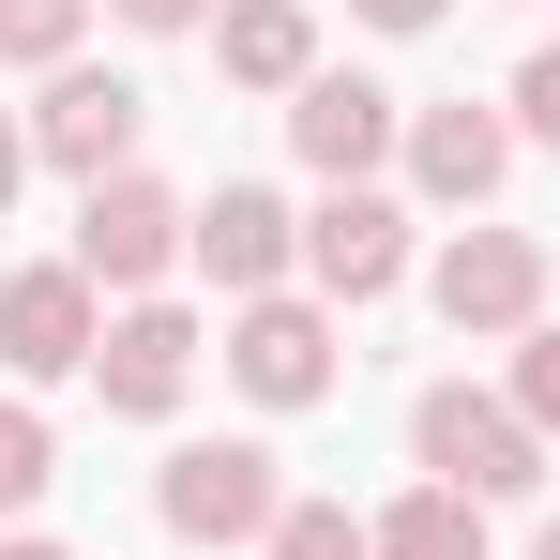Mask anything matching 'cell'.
I'll return each instance as SVG.
<instances>
[{
	"instance_id": "6da1fadb",
	"label": "cell",
	"mask_w": 560,
	"mask_h": 560,
	"mask_svg": "<svg viewBox=\"0 0 560 560\" xmlns=\"http://www.w3.org/2000/svg\"><path fill=\"white\" fill-rule=\"evenodd\" d=\"M409 469H424V485H455V500H530V485H546V440H530V409H515V394L440 378V394H409Z\"/></svg>"
},
{
	"instance_id": "7a4b0ae2",
	"label": "cell",
	"mask_w": 560,
	"mask_h": 560,
	"mask_svg": "<svg viewBox=\"0 0 560 560\" xmlns=\"http://www.w3.org/2000/svg\"><path fill=\"white\" fill-rule=\"evenodd\" d=\"M424 303H440V334H469V349H515L546 318V243L530 228H455L440 273H424Z\"/></svg>"
},
{
	"instance_id": "3957f363",
	"label": "cell",
	"mask_w": 560,
	"mask_h": 560,
	"mask_svg": "<svg viewBox=\"0 0 560 560\" xmlns=\"http://www.w3.org/2000/svg\"><path fill=\"white\" fill-rule=\"evenodd\" d=\"M137 137H152V92H137V77H106V61H61L46 106H31V167H61L77 197L121 183V167H137Z\"/></svg>"
},
{
	"instance_id": "277c9868",
	"label": "cell",
	"mask_w": 560,
	"mask_h": 560,
	"mask_svg": "<svg viewBox=\"0 0 560 560\" xmlns=\"http://www.w3.org/2000/svg\"><path fill=\"white\" fill-rule=\"evenodd\" d=\"M152 515L183 530V546H273V515H288V485L258 440H183L167 455V485H152Z\"/></svg>"
},
{
	"instance_id": "5b68a950",
	"label": "cell",
	"mask_w": 560,
	"mask_h": 560,
	"mask_svg": "<svg viewBox=\"0 0 560 560\" xmlns=\"http://www.w3.org/2000/svg\"><path fill=\"white\" fill-rule=\"evenodd\" d=\"M183 243H197V197H167L152 167H121V183L77 197V273L121 288V303H152V273H167Z\"/></svg>"
},
{
	"instance_id": "8992f818",
	"label": "cell",
	"mask_w": 560,
	"mask_h": 560,
	"mask_svg": "<svg viewBox=\"0 0 560 560\" xmlns=\"http://www.w3.org/2000/svg\"><path fill=\"white\" fill-rule=\"evenodd\" d=\"M288 152H303L318 183H378V167L409 152V106L378 92V77H349V61H318V77L288 92Z\"/></svg>"
},
{
	"instance_id": "52a82bcc",
	"label": "cell",
	"mask_w": 560,
	"mask_h": 560,
	"mask_svg": "<svg viewBox=\"0 0 560 560\" xmlns=\"http://www.w3.org/2000/svg\"><path fill=\"white\" fill-rule=\"evenodd\" d=\"M106 349V288L77 258H31V273H0V364L15 378H92Z\"/></svg>"
},
{
	"instance_id": "ba28073f",
	"label": "cell",
	"mask_w": 560,
	"mask_h": 560,
	"mask_svg": "<svg viewBox=\"0 0 560 560\" xmlns=\"http://www.w3.org/2000/svg\"><path fill=\"white\" fill-rule=\"evenodd\" d=\"M303 273H318V303H394V288H409V197L334 183L303 212Z\"/></svg>"
},
{
	"instance_id": "9c48e42d",
	"label": "cell",
	"mask_w": 560,
	"mask_h": 560,
	"mask_svg": "<svg viewBox=\"0 0 560 560\" xmlns=\"http://www.w3.org/2000/svg\"><path fill=\"white\" fill-rule=\"evenodd\" d=\"M228 378H243L258 409H318V394H334V303H303V288L228 303Z\"/></svg>"
},
{
	"instance_id": "30bf717a",
	"label": "cell",
	"mask_w": 560,
	"mask_h": 560,
	"mask_svg": "<svg viewBox=\"0 0 560 560\" xmlns=\"http://www.w3.org/2000/svg\"><path fill=\"white\" fill-rule=\"evenodd\" d=\"M183 258L228 288V303H273V288L303 273V212H288L273 183H212V197H197V243H183Z\"/></svg>"
},
{
	"instance_id": "8fae6325",
	"label": "cell",
	"mask_w": 560,
	"mask_h": 560,
	"mask_svg": "<svg viewBox=\"0 0 560 560\" xmlns=\"http://www.w3.org/2000/svg\"><path fill=\"white\" fill-rule=\"evenodd\" d=\"M394 167H409L424 212H485L500 167H515V121H500V106H409V152H394Z\"/></svg>"
},
{
	"instance_id": "7c38bea8",
	"label": "cell",
	"mask_w": 560,
	"mask_h": 560,
	"mask_svg": "<svg viewBox=\"0 0 560 560\" xmlns=\"http://www.w3.org/2000/svg\"><path fill=\"white\" fill-rule=\"evenodd\" d=\"M92 378H106L121 424H167V409L197 394V318H183V303H121L106 349H92Z\"/></svg>"
},
{
	"instance_id": "4fadbf2b",
	"label": "cell",
	"mask_w": 560,
	"mask_h": 560,
	"mask_svg": "<svg viewBox=\"0 0 560 560\" xmlns=\"http://www.w3.org/2000/svg\"><path fill=\"white\" fill-rule=\"evenodd\" d=\"M212 61H228V92H303L318 77V15L303 0H228L212 15Z\"/></svg>"
},
{
	"instance_id": "5bb4252c",
	"label": "cell",
	"mask_w": 560,
	"mask_h": 560,
	"mask_svg": "<svg viewBox=\"0 0 560 560\" xmlns=\"http://www.w3.org/2000/svg\"><path fill=\"white\" fill-rule=\"evenodd\" d=\"M378 560H485V500H455V485H409V500L378 515Z\"/></svg>"
},
{
	"instance_id": "9a60e30c",
	"label": "cell",
	"mask_w": 560,
	"mask_h": 560,
	"mask_svg": "<svg viewBox=\"0 0 560 560\" xmlns=\"http://www.w3.org/2000/svg\"><path fill=\"white\" fill-rule=\"evenodd\" d=\"M77 31H92V0H0V61H15V77H61Z\"/></svg>"
},
{
	"instance_id": "2e32d148",
	"label": "cell",
	"mask_w": 560,
	"mask_h": 560,
	"mask_svg": "<svg viewBox=\"0 0 560 560\" xmlns=\"http://www.w3.org/2000/svg\"><path fill=\"white\" fill-rule=\"evenodd\" d=\"M273 560H378V515H349V500H288V515H273Z\"/></svg>"
},
{
	"instance_id": "e0dca14e",
	"label": "cell",
	"mask_w": 560,
	"mask_h": 560,
	"mask_svg": "<svg viewBox=\"0 0 560 560\" xmlns=\"http://www.w3.org/2000/svg\"><path fill=\"white\" fill-rule=\"evenodd\" d=\"M46 469H61L46 409H15V394H0V515H31V500H46Z\"/></svg>"
},
{
	"instance_id": "ac0fdd59",
	"label": "cell",
	"mask_w": 560,
	"mask_h": 560,
	"mask_svg": "<svg viewBox=\"0 0 560 560\" xmlns=\"http://www.w3.org/2000/svg\"><path fill=\"white\" fill-rule=\"evenodd\" d=\"M515 409H530V440H560V318H530L515 334V378H500Z\"/></svg>"
},
{
	"instance_id": "d6986e66",
	"label": "cell",
	"mask_w": 560,
	"mask_h": 560,
	"mask_svg": "<svg viewBox=\"0 0 560 560\" xmlns=\"http://www.w3.org/2000/svg\"><path fill=\"white\" fill-rule=\"evenodd\" d=\"M500 121H515V137H560V46H530V61H515V92H500Z\"/></svg>"
},
{
	"instance_id": "ffe728a7",
	"label": "cell",
	"mask_w": 560,
	"mask_h": 560,
	"mask_svg": "<svg viewBox=\"0 0 560 560\" xmlns=\"http://www.w3.org/2000/svg\"><path fill=\"white\" fill-rule=\"evenodd\" d=\"M106 15H121V31H212L228 0H106Z\"/></svg>"
},
{
	"instance_id": "44dd1931",
	"label": "cell",
	"mask_w": 560,
	"mask_h": 560,
	"mask_svg": "<svg viewBox=\"0 0 560 560\" xmlns=\"http://www.w3.org/2000/svg\"><path fill=\"white\" fill-rule=\"evenodd\" d=\"M349 15H364V31H394V46H409V31H440V15H455V0H349Z\"/></svg>"
},
{
	"instance_id": "7402d4cb",
	"label": "cell",
	"mask_w": 560,
	"mask_h": 560,
	"mask_svg": "<svg viewBox=\"0 0 560 560\" xmlns=\"http://www.w3.org/2000/svg\"><path fill=\"white\" fill-rule=\"evenodd\" d=\"M15 183H31V106H0V212H15Z\"/></svg>"
},
{
	"instance_id": "603a6c76",
	"label": "cell",
	"mask_w": 560,
	"mask_h": 560,
	"mask_svg": "<svg viewBox=\"0 0 560 560\" xmlns=\"http://www.w3.org/2000/svg\"><path fill=\"white\" fill-rule=\"evenodd\" d=\"M0 560H77V546H46V530H15V546H0Z\"/></svg>"
},
{
	"instance_id": "cb8c5ba5",
	"label": "cell",
	"mask_w": 560,
	"mask_h": 560,
	"mask_svg": "<svg viewBox=\"0 0 560 560\" xmlns=\"http://www.w3.org/2000/svg\"><path fill=\"white\" fill-rule=\"evenodd\" d=\"M530 560H560V515H546V530H530Z\"/></svg>"
}]
</instances>
